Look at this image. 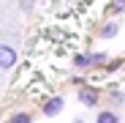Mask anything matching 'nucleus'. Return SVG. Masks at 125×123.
I'll return each mask as SVG.
<instances>
[{
	"mask_svg": "<svg viewBox=\"0 0 125 123\" xmlns=\"http://www.w3.org/2000/svg\"><path fill=\"white\" fill-rule=\"evenodd\" d=\"M90 63H93L90 55H76V57H73V66H90Z\"/></svg>",
	"mask_w": 125,
	"mask_h": 123,
	"instance_id": "7",
	"label": "nucleus"
},
{
	"mask_svg": "<svg viewBox=\"0 0 125 123\" xmlns=\"http://www.w3.org/2000/svg\"><path fill=\"white\" fill-rule=\"evenodd\" d=\"M62 112V98L60 96H54V98H49L46 104H44V115H49V118H54V115H60Z\"/></svg>",
	"mask_w": 125,
	"mask_h": 123,
	"instance_id": "2",
	"label": "nucleus"
},
{
	"mask_svg": "<svg viewBox=\"0 0 125 123\" xmlns=\"http://www.w3.org/2000/svg\"><path fill=\"white\" fill-rule=\"evenodd\" d=\"M8 123H33V118H30L27 112H16V115L8 118Z\"/></svg>",
	"mask_w": 125,
	"mask_h": 123,
	"instance_id": "4",
	"label": "nucleus"
},
{
	"mask_svg": "<svg viewBox=\"0 0 125 123\" xmlns=\"http://www.w3.org/2000/svg\"><path fill=\"white\" fill-rule=\"evenodd\" d=\"M98 123H120V120H117L114 112H101L98 115Z\"/></svg>",
	"mask_w": 125,
	"mask_h": 123,
	"instance_id": "5",
	"label": "nucleus"
},
{
	"mask_svg": "<svg viewBox=\"0 0 125 123\" xmlns=\"http://www.w3.org/2000/svg\"><path fill=\"white\" fill-rule=\"evenodd\" d=\"M16 49L14 47H8V44H0V68L3 71H8V68H14L16 66Z\"/></svg>",
	"mask_w": 125,
	"mask_h": 123,
	"instance_id": "1",
	"label": "nucleus"
},
{
	"mask_svg": "<svg viewBox=\"0 0 125 123\" xmlns=\"http://www.w3.org/2000/svg\"><path fill=\"white\" fill-rule=\"evenodd\" d=\"M79 98H82V104L95 107V101H98V90H93V88H82V90H79Z\"/></svg>",
	"mask_w": 125,
	"mask_h": 123,
	"instance_id": "3",
	"label": "nucleus"
},
{
	"mask_svg": "<svg viewBox=\"0 0 125 123\" xmlns=\"http://www.w3.org/2000/svg\"><path fill=\"white\" fill-rule=\"evenodd\" d=\"M22 8H33V0H22Z\"/></svg>",
	"mask_w": 125,
	"mask_h": 123,
	"instance_id": "8",
	"label": "nucleus"
},
{
	"mask_svg": "<svg viewBox=\"0 0 125 123\" xmlns=\"http://www.w3.org/2000/svg\"><path fill=\"white\" fill-rule=\"evenodd\" d=\"M73 123H84V120H73Z\"/></svg>",
	"mask_w": 125,
	"mask_h": 123,
	"instance_id": "9",
	"label": "nucleus"
},
{
	"mask_svg": "<svg viewBox=\"0 0 125 123\" xmlns=\"http://www.w3.org/2000/svg\"><path fill=\"white\" fill-rule=\"evenodd\" d=\"M114 33H117V22L103 25V30H101V36H103V38H109V36H114Z\"/></svg>",
	"mask_w": 125,
	"mask_h": 123,
	"instance_id": "6",
	"label": "nucleus"
}]
</instances>
